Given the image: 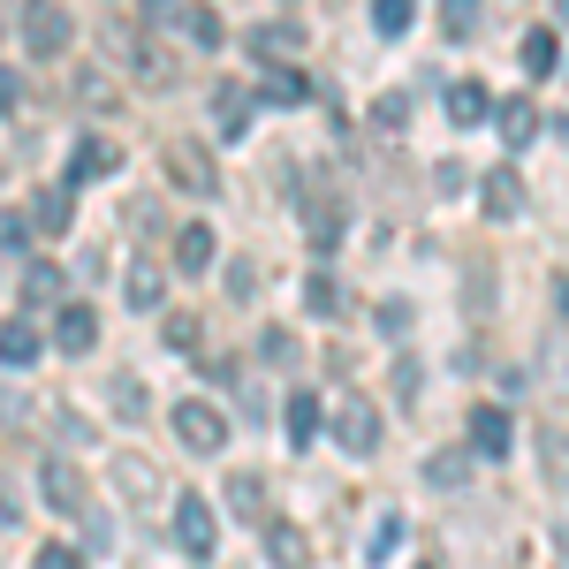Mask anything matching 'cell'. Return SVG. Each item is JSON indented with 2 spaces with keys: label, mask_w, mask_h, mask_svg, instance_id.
Returning a JSON list of instances; mask_svg holds the SVG:
<instances>
[{
  "label": "cell",
  "mask_w": 569,
  "mask_h": 569,
  "mask_svg": "<svg viewBox=\"0 0 569 569\" xmlns=\"http://www.w3.org/2000/svg\"><path fill=\"white\" fill-rule=\"evenodd\" d=\"M213 114H220V137L236 144V137L251 130V91L243 84H213Z\"/></svg>",
  "instance_id": "14"
},
{
  "label": "cell",
  "mask_w": 569,
  "mask_h": 569,
  "mask_svg": "<svg viewBox=\"0 0 569 569\" xmlns=\"http://www.w3.org/2000/svg\"><path fill=\"white\" fill-rule=\"evenodd\" d=\"M471 448H479V456H509V448H517V426H509L501 402H479V410H471Z\"/></svg>",
  "instance_id": "8"
},
{
  "label": "cell",
  "mask_w": 569,
  "mask_h": 569,
  "mask_svg": "<svg viewBox=\"0 0 569 569\" xmlns=\"http://www.w3.org/2000/svg\"><path fill=\"white\" fill-rule=\"evenodd\" d=\"M53 297H61V273H53V266H23V305H53Z\"/></svg>",
  "instance_id": "24"
},
{
  "label": "cell",
  "mask_w": 569,
  "mask_h": 569,
  "mask_svg": "<svg viewBox=\"0 0 569 569\" xmlns=\"http://www.w3.org/2000/svg\"><path fill=\"white\" fill-rule=\"evenodd\" d=\"M228 509H236V517H251V525H266V486H259V471H236V479H228Z\"/></svg>",
  "instance_id": "20"
},
{
  "label": "cell",
  "mask_w": 569,
  "mask_h": 569,
  "mask_svg": "<svg viewBox=\"0 0 569 569\" xmlns=\"http://www.w3.org/2000/svg\"><path fill=\"white\" fill-rule=\"evenodd\" d=\"M168 342H176V350H198V319H190V311H168Z\"/></svg>",
  "instance_id": "32"
},
{
  "label": "cell",
  "mask_w": 569,
  "mask_h": 569,
  "mask_svg": "<svg viewBox=\"0 0 569 569\" xmlns=\"http://www.w3.org/2000/svg\"><path fill=\"white\" fill-rule=\"evenodd\" d=\"M176 440L190 456H213V448H228V418H220L206 395H190V402H176Z\"/></svg>",
  "instance_id": "4"
},
{
  "label": "cell",
  "mask_w": 569,
  "mask_h": 569,
  "mask_svg": "<svg viewBox=\"0 0 569 569\" xmlns=\"http://www.w3.org/2000/svg\"><path fill=\"white\" fill-rule=\"evenodd\" d=\"M440 31L448 39H471L479 31V0H440Z\"/></svg>",
  "instance_id": "25"
},
{
  "label": "cell",
  "mask_w": 569,
  "mask_h": 569,
  "mask_svg": "<svg viewBox=\"0 0 569 569\" xmlns=\"http://www.w3.org/2000/svg\"><path fill=\"white\" fill-rule=\"evenodd\" d=\"M39 486H46V501H53L61 517H91V493H84V479H77V463H61V456H46Z\"/></svg>",
  "instance_id": "6"
},
{
  "label": "cell",
  "mask_w": 569,
  "mask_h": 569,
  "mask_svg": "<svg viewBox=\"0 0 569 569\" xmlns=\"http://www.w3.org/2000/svg\"><path fill=\"white\" fill-rule=\"evenodd\" d=\"M395 547H402V517H380V525H372V547H365V555H372V562H388Z\"/></svg>",
  "instance_id": "28"
},
{
  "label": "cell",
  "mask_w": 569,
  "mask_h": 569,
  "mask_svg": "<svg viewBox=\"0 0 569 569\" xmlns=\"http://www.w3.org/2000/svg\"><path fill=\"white\" fill-rule=\"evenodd\" d=\"M0 236H8V259L23 266V251H31V228H23V213H16V206H8V228H0Z\"/></svg>",
  "instance_id": "31"
},
{
  "label": "cell",
  "mask_w": 569,
  "mask_h": 569,
  "mask_svg": "<svg viewBox=\"0 0 569 569\" xmlns=\"http://www.w3.org/2000/svg\"><path fill=\"white\" fill-rule=\"evenodd\" d=\"M130 305H137V311L160 305V273H152V266H137V273H130Z\"/></svg>",
  "instance_id": "29"
},
{
  "label": "cell",
  "mask_w": 569,
  "mask_h": 569,
  "mask_svg": "<svg viewBox=\"0 0 569 569\" xmlns=\"http://www.w3.org/2000/svg\"><path fill=\"white\" fill-rule=\"evenodd\" d=\"M182 23H190V39H198V46H220V16H213V8H182Z\"/></svg>",
  "instance_id": "30"
},
{
  "label": "cell",
  "mask_w": 569,
  "mask_h": 569,
  "mask_svg": "<svg viewBox=\"0 0 569 569\" xmlns=\"http://www.w3.org/2000/svg\"><path fill=\"white\" fill-rule=\"evenodd\" d=\"M402 122H410V99L388 91V99H380V130H402Z\"/></svg>",
  "instance_id": "34"
},
{
  "label": "cell",
  "mask_w": 569,
  "mask_h": 569,
  "mask_svg": "<svg viewBox=\"0 0 569 569\" xmlns=\"http://www.w3.org/2000/svg\"><path fill=\"white\" fill-rule=\"evenodd\" d=\"M114 410H122V418H137V410H144V395H137V380H114Z\"/></svg>",
  "instance_id": "36"
},
{
  "label": "cell",
  "mask_w": 569,
  "mask_h": 569,
  "mask_svg": "<svg viewBox=\"0 0 569 569\" xmlns=\"http://www.w3.org/2000/svg\"><path fill=\"white\" fill-rule=\"evenodd\" d=\"M176 266L182 273H213V228H206V220H190L176 236Z\"/></svg>",
  "instance_id": "16"
},
{
  "label": "cell",
  "mask_w": 569,
  "mask_h": 569,
  "mask_svg": "<svg viewBox=\"0 0 569 569\" xmlns=\"http://www.w3.org/2000/svg\"><path fill=\"white\" fill-rule=\"evenodd\" d=\"M305 236L319 251H335V243H342V206H335V198H305Z\"/></svg>",
  "instance_id": "17"
},
{
  "label": "cell",
  "mask_w": 569,
  "mask_h": 569,
  "mask_svg": "<svg viewBox=\"0 0 569 569\" xmlns=\"http://www.w3.org/2000/svg\"><path fill=\"white\" fill-rule=\"evenodd\" d=\"M486 213H493V220L525 213V182H517V168H493V176H486Z\"/></svg>",
  "instance_id": "15"
},
{
  "label": "cell",
  "mask_w": 569,
  "mask_h": 569,
  "mask_svg": "<svg viewBox=\"0 0 569 569\" xmlns=\"http://www.w3.org/2000/svg\"><path fill=\"white\" fill-rule=\"evenodd\" d=\"M486 114H493L486 84H479V77H456V84H448V122H456V130H471V122H486Z\"/></svg>",
  "instance_id": "12"
},
{
  "label": "cell",
  "mask_w": 569,
  "mask_h": 569,
  "mask_svg": "<svg viewBox=\"0 0 569 569\" xmlns=\"http://www.w3.org/2000/svg\"><path fill=\"white\" fill-rule=\"evenodd\" d=\"M160 160H168V176L182 182V190H190V198H213V160H206V152H198V144H190V137H176V144H160Z\"/></svg>",
  "instance_id": "5"
},
{
  "label": "cell",
  "mask_w": 569,
  "mask_h": 569,
  "mask_svg": "<svg viewBox=\"0 0 569 569\" xmlns=\"http://www.w3.org/2000/svg\"><path fill=\"white\" fill-rule=\"evenodd\" d=\"M335 448H350V456H372L380 448V402L372 395H342L335 402Z\"/></svg>",
  "instance_id": "3"
},
{
  "label": "cell",
  "mask_w": 569,
  "mask_h": 569,
  "mask_svg": "<svg viewBox=\"0 0 569 569\" xmlns=\"http://www.w3.org/2000/svg\"><path fill=\"white\" fill-rule=\"evenodd\" d=\"M410 16H418V0H372V31H388V39L410 31Z\"/></svg>",
  "instance_id": "23"
},
{
  "label": "cell",
  "mask_w": 569,
  "mask_h": 569,
  "mask_svg": "<svg viewBox=\"0 0 569 569\" xmlns=\"http://www.w3.org/2000/svg\"><path fill=\"white\" fill-rule=\"evenodd\" d=\"M259 99H266V107H305L311 77H305V69H289V61H273V69L259 77Z\"/></svg>",
  "instance_id": "11"
},
{
  "label": "cell",
  "mask_w": 569,
  "mask_h": 569,
  "mask_svg": "<svg viewBox=\"0 0 569 569\" xmlns=\"http://www.w3.org/2000/svg\"><path fill=\"white\" fill-rule=\"evenodd\" d=\"M16 16H23V39H31V53H39V61L69 53V39H77V31H69V8H61V0H23Z\"/></svg>",
  "instance_id": "2"
},
{
  "label": "cell",
  "mask_w": 569,
  "mask_h": 569,
  "mask_svg": "<svg viewBox=\"0 0 569 569\" xmlns=\"http://www.w3.org/2000/svg\"><path fill=\"white\" fill-rule=\"evenodd\" d=\"M91 342H99V311H91V305H61V319H53V350L84 357Z\"/></svg>",
  "instance_id": "10"
},
{
  "label": "cell",
  "mask_w": 569,
  "mask_h": 569,
  "mask_svg": "<svg viewBox=\"0 0 569 569\" xmlns=\"http://www.w3.org/2000/svg\"><path fill=\"white\" fill-rule=\"evenodd\" d=\"M31 206H39V228H46V236H69V228H77V190H69V182L39 190Z\"/></svg>",
  "instance_id": "13"
},
{
  "label": "cell",
  "mask_w": 569,
  "mask_h": 569,
  "mask_svg": "<svg viewBox=\"0 0 569 569\" xmlns=\"http://www.w3.org/2000/svg\"><path fill=\"white\" fill-rule=\"evenodd\" d=\"M311 440H319V395L297 388L289 395V448H311Z\"/></svg>",
  "instance_id": "19"
},
{
  "label": "cell",
  "mask_w": 569,
  "mask_h": 569,
  "mask_svg": "<svg viewBox=\"0 0 569 569\" xmlns=\"http://www.w3.org/2000/svg\"><path fill=\"white\" fill-rule=\"evenodd\" d=\"M114 160H122V152H114V144H107V137H84V144H77V152H69V190H91V182L99 176H114Z\"/></svg>",
  "instance_id": "7"
},
{
  "label": "cell",
  "mask_w": 569,
  "mask_h": 569,
  "mask_svg": "<svg viewBox=\"0 0 569 569\" xmlns=\"http://www.w3.org/2000/svg\"><path fill=\"white\" fill-rule=\"evenodd\" d=\"M31 569H84V555H77V547H39Z\"/></svg>",
  "instance_id": "33"
},
{
  "label": "cell",
  "mask_w": 569,
  "mask_h": 569,
  "mask_svg": "<svg viewBox=\"0 0 569 569\" xmlns=\"http://www.w3.org/2000/svg\"><path fill=\"white\" fill-rule=\"evenodd\" d=\"M0 357H8V372H31V365H39V335H31V319H8Z\"/></svg>",
  "instance_id": "18"
},
{
  "label": "cell",
  "mask_w": 569,
  "mask_h": 569,
  "mask_svg": "<svg viewBox=\"0 0 569 569\" xmlns=\"http://www.w3.org/2000/svg\"><path fill=\"white\" fill-rule=\"evenodd\" d=\"M289 46H297V23H266V31H251V53H266V61L289 53Z\"/></svg>",
  "instance_id": "27"
},
{
  "label": "cell",
  "mask_w": 569,
  "mask_h": 569,
  "mask_svg": "<svg viewBox=\"0 0 569 569\" xmlns=\"http://www.w3.org/2000/svg\"><path fill=\"white\" fill-rule=\"evenodd\" d=\"M501 137H509V144L539 137V107H531V99H509V107H501Z\"/></svg>",
  "instance_id": "22"
},
{
  "label": "cell",
  "mask_w": 569,
  "mask_h": 569,
  "mask_svg": "<svg viewBox=\"0 0 569 569\" xmlns=\"http://www.w3.org/2000/svg\"><path fill=\"white\" fill-rule=\"evenodd\" d=\"M555 305H562V311H569V281H555Z\"/></svg>",
  "instance_id": "37"
},
{
  "label": "cell",
  "mask_w": 569,
  "mask_h": 569,
  "mask_svg": "<svg viewBox=\"0 0 569 569\" xmlns=\"http://www.w3.org/2000/svg\"><path fill=\"white\" fill-rule=\"evenodd\" d=\"M176 547L190 562H213L220 525H213V501H206V493H176Z\"/></svg>",
  "instance_id": "1"
},
{
  "label": "cell",
  "mask_w": 569,
  "mask_h": 569,
  "mask_svg": "<svg viewBox=\"0 0 569 569\" xmlns=\"http://www.w3.org/2000/svg\"><path fill=\"white\" fill-rule=\"evenodd\" d=\"M305 305L319 311V319H327V311H342V281H327V273H311V281H305Z\"/></svg>",
  "instance_id": "26"
},
{
  "label": "cell",
  "mask_w": 569,
  "mask_h": 569,
  "mask_svg": "<svg viewBox=\"0 0 569 569\" xmlns=\"http://www.w3.org/2000/svg\"><path fill=\"white\" fill-rule=\"evenodd\" d=\"M259 531H266V562L273 569H311V539L289 525V517H273V525H259Z\"/></svg>",
  "instance_id": "9"
},
{
  "label": "cell",
  "mask_w": 569,
  "mask_h": 569,
  "mask_svg": "<svg viewBox=\"0 0 569 569\" xmlns=\"http://www.w3.org/2000/svg\"><path fill=\"white\" fill-rule=\"evenodd\" d=\"M562 69V46L555 31H525V77H555Z\"/></svg>",
  "instance_id": "21"
},
{
  "label": "cell",
  "mask_w": 569,
  "mask_h": 569,
  "mask_svg": "<svg viewBox=\"0 0 569 569\" xmlns=\"http://www.w3.org/2000/svg\"><path fill=\"white\" fill-rule=\"evenodd\" d=\"M433 486H463V456H433V471H426Z\"/></svg>",
  "instance_id": "35"
}]
</instances>
